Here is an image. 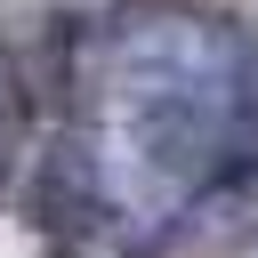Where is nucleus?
Masks as SVG:
<instances>
[{"label":"nucleus","instance_id":"obj_1","mask_svg":"<svg viewBox=\"0 0 258 258\" xmlns=\"http://www.w3.org/2000/svg\"><path fill=\"white\" fill-rule=\"evenodd\" d=\"M250 105H258V56H250Z\"/></svg>","mask_w":258,"mask_h":258}]
</instances>
